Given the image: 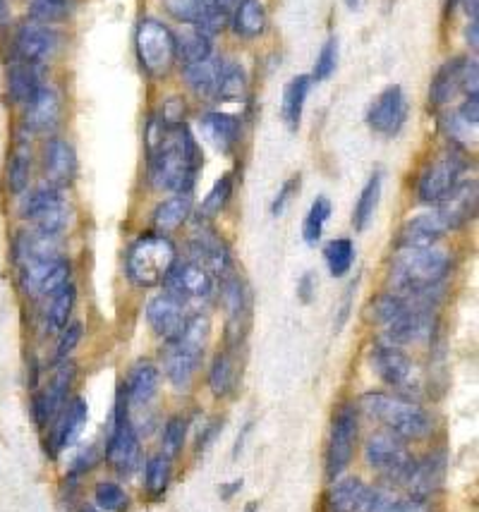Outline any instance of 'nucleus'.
<instances>
[{
    "label": "nucleus",
    "mask_w": 479,
    "mask_h": 512,
    "mask_svg": "<svg viewBox=\"0 0 479 512\" xmlns=\"http://www.w3.org/2000/svg\"><path fill=\"white\" fill-rule=\"evenodd\" d=\"M199 166L202 154L185 125L166 127L161 142L149 151V180L159 192H192Z\"/></svg>",
    "instance_id": "nucleus-1"
},
{
    "label": "nucleus",
    "mask_w": 479,
    "mask_h": 512,
    "mask_svg": "<svg viewBox=\"0 0 479 512\" xmlns=\"http://www.w3.org/2000/svg\"><path fill=\"white\" fill-rule=\"evenodd\" d=\"M451 271V256L439 247L400 249L391 264V285L398 295L432 302V295Z\"/></svg>",
    "instance_id": "nucleus-2"
},
{
    "label": "nucleus",
    "mask_w": 479,
    "mask_h": 512,
    "mask_svg": "<svg viewBox=\"0 0 479 512\" xmlns=\"http://www.w3.org/2000/svg\"><path fill=\"white\" fill-rule=\"evenodd\" d=\"M360 405L367 417H372L388 434L403 438V441H410V438L417 441L432 431V414L415 400L388 393H367Z\"/></svg>",
    "instance_id": "nucleus-3"
},
{
    "label": "nucleus",
    "mask_w": 479,
    "mask_h": 512,
    "mask_svg": "<svg viewBox=\"0 0 479 512\" xmlns=\"http://www.w3.org/2000/svg\"><path fill=\"white\" fill-rule=\"evenodd\" d=\"M211 323L206 316L197 314L185 321L183 331L175 335L173 340H166L161 350L163 371L166 379L173 383L175 388H187L197 374L199 362L204 357L206 340H209Z\"/></svg>",
    "instance_id": "nucleus-4"
},
{
    "label": "nucleus",
    "mask_w": 479,
    "mask_h": 512,
    "mask_svg": "<svg viewBox=\"0 0 479 512\" xmlns=\"http://www.w3.org/2000/svg\"><path fill=\"white\" fill-rule=\"evenodd\" d=\"M175 261H178V252L173 242L161 233H149L137 237L127 249L125 271L137 288H156L166 283Z\"/></svg>",
    "instance_id": "nucleus-5"
},
{
    "label": "nucleus",
    "mask_w": 479,
    "mask_h": 512,
    "mask_svg": "<svg viewBox=\"0 0 479 512\" xmlns=\"http://www.w3.org/2000/svg\"><path fill=\"white\" fill-rule=\"evenodd\" d=\"M68 201L63 190L56 185H41L36 190H27L20 201V218L32 223L34 233L58 240L68 228Z\"/></svg>",
    "instance_id": "nucleus-6"
},
{
    "label": "nucleus",
    "mask_w": 479,
    "mask_h": 512,
    "mask_svg": "<svg viewBox=\"0 0 479 512\" xmlns=\"http://www.w3.org/2000/svg\"><path fill=\"white\" fill-rule=\"evenodd\" d=\"M127 410H130V405H127L123 388H120L113 412L111 434H108L106 443V460L111 462V467L120 477H132L139 465H142V446H139L137 431L132 426Z\"/></svg>",
    "instance_id": "nucleus-7"
},
{
    "label": "nucleus",
    "mask_w": 479,
    "mask_h": 512,
    "mask_svg": "<svg viewBox=\"0 0 479 512\" xmlns=\"http://www.w3.org/2000/svg\"><path fill=\"white\" fill-rule=\"evenodd\" d=\"M135 46L139 65L154 79L166 77L175 60H178V56H175V34L163 22L154 20V17L139 22Z\"/></svg>",
    "instance_id": "nucleus-8"
},
{
    "label": "nucleus",
    "mask_w": 479,
    "mask_h": 512,
    "mask_svg": "<svg viewBox=\"0 0 479 512\" xmlns=\"http://www.w3.org/2000/svg\"><path fill=\"white\" fill-rule=\"evenodd\" d=\"M367 465L384 474L386 479L398 481V484H408L412 469H415V457L405 448L403 438L381 431V434L369 436L365 446Z\"/></svg>",
    "instance_id": "nucleus-9"
},
{
    "label": "nucleus",
    "mask_w": 479,
    "mask_h": 512,
    "mask_svg": "<svg viewBox=\"0 0 479 512\" xmlns=\"http://www.w3.org/2000/svg\"><path fill=\"white\" fill-rule=\"evenodd\" d=\"M463 168L465 161L460 158L458 151H446L444 156L429 163L420 175V182H417V197H420L422 204H441L460 182Z\"/></svg>",
    "instance_id": "nucleus-10"
},
{
    "label": "nucleus",
    "mask_w": 479,
    "mask_h": 512,
    "mask_svg": "<svg viewBox=\"0 0 479 512\" xmlns=\"http://www.w3.org/2000/svg\"><path fill=\"white\" fill-rule=\"evenodd\" d=\"M357 431H360V419H357L355 407H341L336 417H333L329 453H326V472H329L331 479L341 477L345 467L353 460Z\"/></svg>",
    "instance_id": "nucleus-11"
},
{
    "label": "nucleus",
    "mask_w": 479,
    "mask_h": 512,
    "mask_svg": "<svg viewBox=\"0 0 479 512\" xmlns=\"http://www.w3.org/2000/svg\"><path fill=\"white\" fill-rule=\"evenodd\" d=\"M391 501L393 496L372 489V486H367L365 481L357 477L336 481L329 491L331 512H384Z\"/></svg>",
    "instance_id": "nucleus-12"
},
{
    "label": "nucleus",
    "mask_w": 479,
    "mask_h": 512,
    "mask_svg": "<svg viewBox=\"0 0 479 512\" xmlns=\"http://www.w3.org/2000/svg\"><path fill=\"white\" fill-rule=\"evenodd\" d=\"M77 376V367L70 362H63L58 364L56 374L51 376V381L46 383L44 390H39V393L32 398V414H34V422L41 426V429H46L48 424L56 422V417L60 414V410L65 407V402H68V393L72 388V381H75Z\"/></svg>",
    "instance_id": "nucleus-13"
},
{
    "label": "nucleus",
    "mask_w": 479,
    "mask_h": 512,
    "mask_svg": "<svg viewBox=\"0 0 479 512\" xmlns=\"http://www.w3.org/2000/svg\"><path fill=\"white\" fill-rule=\"evenodd\" d=\"M60 36L51 24L24 22L15 34V60L32 65H44L46 60L56 56Z\"/></svg>",
    "instance_id": "nucleus-14"
},
{
    "label": "nucleus",
    "mask_w": 479,
    "mask_h": 512,
    "mask_svg": "<svg viewBox=\"0 0 479 512\" xmlns=\"http://www.w3.org/2000/svg\"><path fill=\"white\" fill-rule=\"evenodd\" d=\"M434 335V314L429 302H415L400 319L384 328V343L403 347L412 343H424Z\"/></svg>",
    "instance_id": "nucleus-15"
},
{
    "label": "nucleus",
    "mask_w": 479,
    "mask_h": 512,
    "mask_svg": "<svg viewBox=\"0 0 479 512\" xmlns=\"http://www.w3.org/2000/svg\"><path fill=\"white\" fill-rule=\"evenodd\" d=\"M405 120H408V101H405L403 89L398 84L381 91L367 111V125L377 134H386V137H396L403 130Z\"/></svg>",
    "instance_id": "nucleus-16"
},
{
    "label": "nucleus",
    "mask_w": 479,
    "mask_h": 512,
    "mask_svg": "<svg viewBox=\"0 0 479 512\" xmlns=\"http://www.w3.org/2000/svg\"><path fill=\"white\" fill-rule=\"evenodd\" d=\"M60 115H63V101H60L58 89L44 84L29 103H24L22 130L29 134H51L60 123Z\"/></svg>",
    "instance_id": "nucleus-17"
},
{
    "label": "nucleus",
    "mask_w": 479,
    "mask_h": 512,
    "mask_svg": "<svg viewBox=\"0 0 479 512\" xmlns=\"http://www.w3.org/2000/svg\"><path fill=\"white\" fill-rule=\"evenodd\" d=\"M166 290L183 302L204 300L214 290V280H211V273L204 266H199L197 261H183V264L175 261L166 278Z\"/></svg>",
    "instance_id": "nucleus-18"
},
{
    "label": "nucleus",
    "mask_w": 479,
    "mask_h": 512,
    "mask_svg": "<svg viewBox=\"0 0 479 512\" xmlns=\"http://www.w3.org/2000/svg\"><path fill=\"white\" fill-rule=\"evenodd\" d=\"M372 369L377 371L381 381L393 388L405 390L412 388V383H415V367H412V359L405 355L403 347H393L386 343L374 347Z\"/></svg>",
    "instance_id": "nucleus-19"
},
{
    "label": "nucleus",
    "mask_w": 479,
    "mask_h": 512,
    "mask_svg": "<svg viewBox=\"0 0 479 512\" xmlns=\"http://www.w3.org/2000/svg\"><path fill=\"white\" fill-rule=\"evenodd\" d=\"M147 321L159 338L173 340L175 335L183 331L187 316H185V302L171 295L168 290L159 292L156 297H151L147 304Z\"/></svg>",
    "instance_id": "nucleus-20"
},
{
    "label": "nucleus",
    "mask_w": 479,
    "mask_h": 512,
    "mask_svg": "<svg viewBox=\"0 0 479 512\" xmlns=\"http://www.w3.org/2000/svg\"><path fill=\"white\" fill-rule=\"evenodd\" d=\"M41 163H44V175L48 185H56L63 190L70 185L77 175V154L70 142L60 137H48L44 144V154H41Z\"/></svg>",
    "instance_id": "nucleus-21"
},
{
    "label": "nucleus",
    "mask_w": 479,
    "mask_h": 512,
    "mask_svg": "<svg viewBox=\"0 0 479 512\" xmlns=\"http://www.w3.org/2000/svg\"><path fill=\"white\" fill-rule=\"evenodd\" d=\"M89 422V405L82 398H75L70 402V407L60 417H56V426L48 434V453L56 457L63 453L65 448H70L82 434V429Z\"/></svg>",
    "instance_id": "nucleus-22"
},
{
    "label": "nucleus",
    "mask_w": 479,
    "mask_h": 512,
    "mask_svg": "<svg viewBox=\"0 0 479 512\" xmlns=\"http://www.w3.org/2000/svg\"><path fill=\"white\" fill-rule=\"evenodd\" d=\"M29 180H32V139L27 130H20L5 163V187L12 197H22L29 190Z\"/></svg>",
    "instance_id": "nucleus-23"
},
{
    "label": "nucleus",
    "mask_w": 479,
    "mask_h": 512,
    "mask_svg": "<svg viewBox=\"0 0 479 512\" xmlns=\"http://www.w3.org/2000/svg\"><path fill=\"white\" fill-rule=\"evenodd\" d=\"M477 211V182H458L453 192L439 204V216L448 230L463 228L475 218Z\"/></svg>",
    "instance_id": "nucleus-24"
},
{
    "label": "nucleus",
    "mask_w": 479,
    "mask_h": 512,
    "mask_svg": "<svg viewBox=\"0 0 479 512\" xmlns=\"http://www.w3.org/2000/svg\"><path fill=\"white\" fill-rule=\"evenodd\" d=\"M448 233L446 223L441 221V216L436 211L432 213H420V216L410 218L403 225L398 237L400 249H424V247H436V242Z\"/></svg>",
    "instance_id": "nucleus-25"
},
{
    "label": "nucleus",
    "mask_w": 479,
    "mask_h": 512,
    "mask_svg": "<svg viewBox=\"0 0 479 512\" xmlns=\"http://www.w3.org/2000/svg\"><path fill=\"white\" fill-rule=\"evenodd\" d=\"M44 67L22 63V60H15V63L8 65V72H5V94H8V101L15 103V106H24L29 99L44 87Z\"/></svg>",
    "instance_id": "nucleus-26"
},
{
    "label": "nucleus",
    "mask_w": 479,
    "mask_h": 512,
    "mask_svg": "<svg viewBox=\"0 0 479 512\" xmlns=\"http://www.w3.org/2000/svg\"><path fill=\"white\" fill-rule=\"evenodd\" d=\"M159 383H161V371L156 369V364L147 362V359L137 362L135 367L130 369V374H127V381L123 386L127 405L147 407L149 402L156 398Z\"/></svg>",
    "instance_id": "nucleus-27"
},
{
    "label": "nucleus",
    "mask_w": 479,
    "mask_h": 512,
    "mask_svg": "<svg viewBox=\"0 0 479 512\" xmlns=\"http://www.w3.org/2000/svg\"><path fill=\"white\" fill-rule=\"evenodd\" d=\"M192 249V261H197L199 266H204L209 273H226L230 266V254L226 242L221 240L216 233L211 230H199L197 235L192 237L190 242Z\"/></svg>",
    "instance_id": "nucleus-28"
},
{
    "label": "nucleus",
    "mask_w": 479,
    "mask_h": 512,
    "mask_svg": "<svg viewBox=\"0 0 479 512\" xmlns=\"http://www.w3.org/2000/svg\"><path fill=\"white\" fill-rule=\"evenodd\" d=\"M468 65V58H453L441 65V70L436 72V77L432 79V87H429V101H432V106H446L458 91H463Z\"/></svg>",
    "instance_id": "nucleus-29"
},
{
    "label": "nucleus",
    "mask_w": 479,
    "mask_h": 512,
    "mask_svg": "<svg viewBox=\"0 0 479 512\" xmlns=\"http://www.w3.org/2000/svg\"><path fill=\"white\" fill-rule=\"evenodd\" d=\"M202 134L204 139L214 146L221 154H230L235 144L240 142V120L228 113H206L202 120Z\"/></svg>",
    "instance_id": "nucleus-30"
},
{
    "label": "nucleus",
    "mask_w": 479,
    "mask_h": 512,
    "mask_svg": "<svg viewBox=\"0 0 479 512\" xmlns=\"http://www.w3.org/2000/svg\"><path fill=\"white\" fill-rule=\"evenodd\" d=\"M446 474V457L444 455H429L427 460L415 462V469H412L410 479H408V489L415 493V496L424 498L427 493L436 491L444 481Z\"/></svg>",
    "instance_id": "nucleus-31"
},
{
    "label": "nucleus",
    "mask_w": 479,
    "mask_h": 512,
    "mask_svg": "<svg viewBox=\"0 0 479 512\" xmlns=\"http://www.w3.org/2000/svg\"><path fill=\"white\" fill-rule=\"evenodd\" d=\"M223 72V60L221 58H204L199 63L185 65V82L197 96H214L216 87H218V79H221Z\"/></svg>",
    "instance_id": "nucleus-32"
},
{
    "label": "nucleus",
    "mask_w": 479,
    "mask_h": 512,
    "mask_svg": "<svg viewBox=\"0 0 479 512\" xmlns=\"http://www.w3.org/2000/svg\"><path fill=\"white\" fill-rule=\"evenodd\" d=\"M192 213V192L173 194L171 199L161 201L154 211V228L159 233H173L183 225Z\"/></svg>",
    "instance_id": "nucleus-33"
},
{
    "label": "nucleus",
    "mask_w": 479,
    "mask_h": 512,
    "mask_svg": "<svg viewBox=\"0 0 479 512\" xmlns=\"http://www.w3.org/2000/svg\"><path fill=\"white\" fill-rule=\"evenodd\" d=\"M77 302V290L75 285L68 283L63 290H58L56 295L48 297L46 312H44V326L48 333H60L70 323L72 309Z\"/></svg>",
    "instance_id": "nucleus-34"
},
{
    "label": "nucleus",
    "mask_w": 479,
    "mask_h": 512,
    "mask_svg": "<svg viewBox=\"0 0 479 512\" xmlns=\"http://www.w3.org/2000/svg\"><path fill=\"white\" fill-rule=\"evenodd\" d=\"M309 89H312V77L300 75L290 79L286 91H283V123L288 125V130L295 132L300 127Z\"/></svg>",
    "instance_id": "nucleus-35"
},
{
    "label": "nucleus",
    "mask_w": 479,
    "mask_h": 512,
    "mask_svg": "<svg viewBox=\"0 0 479 512\" xmlns=\"http://www.w3.org/2000/svg\"><path fill=\"white\" fill-rule=\"evenodd\" d=\"M233 29L242 39H257L266 29V10L262 0H238Z\"/></svg>",
    "instance_id": "nucleus-36"
},
{
    "label": "nucleus",
    "mask_w": 479,
    "mask_h": 512,
    "mask_svg": "<svg viewBox=\"0 0 479 512\" xmlns=\"http://www.w3.org/2000/svg\"><path fill=\"white\" fill-rule=\"evenodd\" d=\"M223 304L228 312V331H238L250 316V297H247L245 285L240 278H226L223 283Z\"/></svg>",
    "instance_id": "nucleus-37"
},
{
    "label": "nucleus",
    "mask_w": 479,
    "mask_h": 512,
    "mask_svg": "<svg viewBox=\"0 0 479 512\" xmlns=\"http://www.w3.org/2000/svg\"><path fill=\"white\" fill-rule=\"evenodd\" d=\"M211 48H214V41H211V34H206L204 29L190 27L187 32L175 36V56L183 60L185 65L199 63V60L211 56Z\"/></svg>",
    "instance_id": "nucleus-38"
},
{
    "label": "nucleus",
    "mask_w": 479,
    "mask_h": 512,
    "mask_svg": "<svg viewBox=\"0 0 479 512\" xmlns=\"http://www.w3.org/2000/svg\"><path fill=\"white\" fill-rule=\"evenodd\" d=\"M381 187H384V175L381 173H374L372 178L367 180L365 190L360 192V199H357L355 204V211H353V225L355 230H367L369 221L374 218V213H377V206L381 201Z\"/></svg>",
    "instance_id": "nucleus-39"
},
{
    "label": "nucleus",
    "mask_w": 479,
    "mask_h": 512,
    "mask_svg": "<svg viewBox=\"0 0 479 512\" xmlns=\"http://www.w3.org/2000/svg\"><path fill=\"white\" fill-rule=\"evenodd\" d=\"M218 101H242L247 96V75L238 63H223L221 79L216 87Z\"/></svg>",
    "instance_id": "nucleus-40"
},
{
    "label": "nucleus",
    "mask_w": 479,
    "mask_h": 512,
    "mask_svg": "<svg viewBox=\"0 0 479 512\" xmlns=\"http://www.w3.org/2000/svg\"><path fill=\"white\" fill-rule=\"evenodd\" d=\"M324 259H326V266H329V273L333 278L348 276L350 268H353V261H355L353 240H348V237L331 240L329 245L324 247Z\"/></svg>",
    "instance_id": "nucleus-41"
},
{
    "label": "nucleus",
    "mask_w": 479,
    "mask_h": 512,
    "mask_svg": "<svg viewBox=\"0 0 479 512\" xmlns=\"http://www.w3.org/2000/svg\"><path fill=\"white\" fill-rule=\"evenodd\" d=\"M331 211L333 206L329 197H317L312 201L305 223H302V237H305L307 245H317L321 240V235H324V225L331 218Z\"/></svg>",
    "instance_id": "nucleus-42"
},
{
    "label": "nucleus",
    "mask_w": 479,
    "mask_h": 512,
    "mask_svg": "<svg viewBox=\"0 0 479 512\" xmlns=\"http://www.w3.org/2000/svg\"><path fill=\"white\" fill-rule=\"evenodd\" d=\"M230 194H233V175H223L199 206V221H214L218 213L226 209Z\"/></svg>",
    "instance_id": "nucleus-43"
},
{
    "label": "nucleus",
    "mask_w": 479,
    "mask_h": 512,
    "mask_svg": "<svg viewBox=\"0 0 479 512\" xmlns=\"http://www.w3.org/2000/svg\"><path fill=\"white\" fill-rule=\"evenodd\" d=\"M209 388L216 398H226L230 390L235 388V369L233 359L226 352H218L214 364L209 371Z\"/></svg>",
    "instance_id": "nucleus-44"
},
{
    "label": "nucleus",
    "mask_w": 479,
    "mask_h": 512,
    "mask_svg": "<svg viewBox=\"0 0 479 512\" xmlns=\"http://www.w3.org/2000/svg\"><path fill=\"white\" fill-rule=\"evenodd\" d=\"M166 10L175 20L190 24V27H202L211 5L206 0H166Z\"/></svg>",
    "instance_id": "nucleus-45"
},
{
    "label": "nucleus",
    "mask_w": 479,
    "mask_h": 512,
    "mask_svg": "<svg viewBox=\"0 0 479 512\" xmlns=\"http://www.w3.org/2000/svg\"><path fill=\"white\" fill-rule=\"evenodd\" d=\"M168 481H171V460L166 455H154L149 457L147 467H144V484L147 491L154 496H161L168 489Z\"/></svg>",
    "instance_id": "nucleus-46"
},
{
    "label": "nucleus",
    "mask_w": 479,
    "mask_h": 512,
    "mask_svg": "<svg viewBox=\"0 0 479 512\" xmlns=\"http://www.w3.org/2000/svg\"><path fill=\"white\" fill-rule=\"evenodd\" d=\"M94 501L96 508L106 512H125L127 505H130V498H127L123 486L113 484V481H101V484H96Z\"/></svg>",
    "instance_id": "nucleus-47"
},
{
    "label": "nucleus",
    "mask_w": 479,
    "mask_h": 512,
    "mask_svg": "<svg viewBox=\"0 0 479 512\" xmlns=\"http://www.w3.org/2000/svg\"><path fill=\"white\" fill-rule=\"evenodd\" d=\"M70 10L72 0H34L32 8H29V15H32L34 22L53 24L63 22L70 15Z\"/></svg>",
    "instance_id": "nucleus-48"
},
{
    "label": "nucleus",
    "mask_w": 479,
    "mask_h": 512,
    "mask_svg": "<svg viewBox=\"0 0 479 512\" xmlns=\"http://www.w3.org/2000/svg\"><path fill=\"white\" fill-rule=\"evenodd\" d=\"M185 436H187V422L185 417H171L163 426V438H161V455H166L168 460L180 455V450L185 446Z\"/></svg>",
    "instance_id": "nucleus-49"
},
{
    "label": "nucleus",
    "mask_w": 479,
    "mask_h": 512,
    "mask_svg": "<svg viewBox=\"0 0 479 512\" xmlns=\"http://www.w3.org/2000/svg\"><path fill=\"white\" fill-rule=\"evenodd\" d=\"M336 67H338V39L336 36H331V39L321 46L317 63H314V72L309 77H312V82L314 79H317V82H326V79L336 72Z\"/></svg>",
    "instance_id": "nucleus-50"
},
{
    "label": "nucleus",
    "mask_w": 479,
    "mask_h": 512,
    "mask_svg": "<svg viewBox=\"0 0 479 512\" xmlns=\"http://www.w3.org/2000/svg\"><path fill=\"white\" fill-rule=\"evenodd\" d=\"M82 340V323L80 321H70L68 326L60 331V340L56 347V364L68 362V357L75 352V347L80 345Z\"/></svg>",
    "instance_id": "nucleus-51"
},
{
    "label": "nucleus",
    "mask_w": 479,
    "mask_h": 512,
    "mask_svg": "<svg viewBox=\"0 0 479 512\" xmlns=\"http://www.w3.org/2000/svg\"><path fill=\"white\" fill-rule=\"evenodd\" d=\"M441 127H444L448 137H451L453 142H458V144H460V142H468V134L475 132L470 125H465L463 120L458 118V113L444 115V118H441Z\"/></svg>",
    "instance_id": "nucleus-52"
},
{
    "label": "nucleus",
    "mask_w": 479,
    "mask_h": 512,
    "mask_svg": "<svg viewBox=\"0 0 479 512\" xmlns=\"http://www.w3.org/2000/svg\"><path fill=\"white\" fill-rule=\"evenodd\" d=\"M297 187H300V178H297V175H295V178H290V180L283 182L281 192L276 194L274 204H271V213H274V216H283V213H286L288 201L293 199V194L297 192Z\"/></svg>",
    "instance_id": "nucleus-53"
},
{
    "label": "nucleus",
    "mask_w": 479,
    "mask_h": 512,
    "mask_svg": "<svg viewBox=\"0 0 479 512\" xmlns=\"http://www.w3.org/2000/svg\"><path fill=\"white\" fill-rule=\"evenodd\" d=\"M384 512H432V508H429V503L424 501V498L412 496V498H393V501L384 508Z\"/></svg>",
    "instance_id": "nucleus-54"
},
{
    "label": "nucleus",
    "mask_w": 479,
    "mask_h": 512,
    "mask_svg": "<svg viewBox=\"0 0 479 512\" xmlns=\"http://www.w3.org/2000/svg\"><path fill=\"white\" fill-rule=\"evenodd\" d=\"M458 118L463 120L465 125H470L472 130H477V123H479V99H477V94H470L468 99H465V103L460 106V111H458Z\"/></svg>",
    "instance_id": "nucleus-55"
},
{
    "label": "nucleus",
    "mask_w": 479,
    "mask_h": 512,
    "mask_svg": "<svg viewBox=\"0 0 479 512\" xmlns=\"http://www.w3.org/2000/svg\"><path fill=\"white\" fill-rule=\"evenodd\" d=\"M94 462H96V453H94V448H89V450H84V453L77 457L75 462H72V469H70V477H80V474H84V472H89V469L94 467Z\"/></svg>",
    "instance_id": "nucleus-56"
},
{
    "label": "nucleus",
    "mask_w": 479,
    "mask_h": 512,
    "mask_svg": "<svg viewBox=\"0 0 479 512\" xmlns=\"http://www.w3.org/2000/svg\"><path fill=\"white\" fill-rule=\"evenodd\" d=\"M297 297H300L302 302H312L314 297V273H305V276L300 278V283H297Z\"/></svg>",
    "instance_id": "nucleus-57"
},
{
    "label": "nucleus",
    "mask_w": 479,
    "mask_h": 512,
    "mask_svg": "<svg viewBox=\"0 0 479 512\" xmlns=\"http://www.w3.org/2000/svg\"><path fill=\"white\" fill-rule=\"evenodd\" d=\"M221 426H223V422H214V424L209 426V429H204V434L199 436V443H197V448H199V450H204L206 446H209V443L214 441V438H216L218 431H221Z\"/></svg>",
    "instance_id": "nucleus-58"
},
{
    "label": "nucleus",
    "mask_w": 479,
    "mask_h": 512,
    "mask_svg": "<svg viewBox=\"0 0 479 512\" xmlns=\"http://www.w3.org/2000/svg\"><path fill=\"white\" fill-rule=\"evenodd\" d=\"M477 34H479V24H477V20H470L468 29H465V41H468V46L472 48V51H477V46H479Z\"/></svg>",
    "instance_id": "nucleus-59"
},
{
    "label": "nucleus",
    "mask_w": 479,
    "mask_h": 512,
    "mask_svg": "<svg viewBox=\"0 0 479 512\" xmlns=\"http://www.w3.org/2000/svg\"><path fill=\"white\" fill-rule=\"evenodd\" d=\"M240 489H242V479H235V481H230V484H223L221 486V498H223V501H230V498H233Z\"/></svg>",
    "instance_id": "nucleus-60"
},
{
    "label": "nucleus",
    "mask_w": 479,
    "mask_h": 512,
    "mask_svg": "<svg viewBox=\"0 0 479 512\" xmlns=\"http://www.w3.org/2000/svg\"><path fill=\"white\" fill-rule=\"evenodd\" d=\"M458 3L463 5L465 12H468L470 20H477V15H479V0H458Z\"/></svg>",
    "instance_id": "nucleus-61"
},
{
    "label": "nucleus",
    "mask_w": 479,
    "mask_h": 512,
    "mask_svg": "<svg viewBox=\"0 0 479 512\" xmlns=\"http://www.w3.org/2000/svg\"><path fill=\"white\" fill-rule=\"evenodd\" d=\"M80 512H101L96 505H84V508H80Z\"/></svg>",
    "instance_id": "nucleus-62"
},
{
    "label": "nucleus",
    "mask_w": 479,
    "mask_h": 512,
    "mask_svg": "<svg viewBox=\"0 0 479 512\" xmlns=\"http://www.w3.org/2000/svg\"><path fill=\"white\" fill-rule=\"evenodd\" d=\"M345 3H348V8H350V10H355L357 5H360V0H345Z\"/></svg>",
    "instance_id": "nucleus-63"
},
{
    "label": "nucleus",
    "mask_w": 479,
    "mask_h": 512,
    "mask_svg": "<svg viewBox=\"0 0 479 512\" xmlns=\"http://www.w3.org/2000/svg\"><path fill=\"white\" fill-rule=\"evenodd\" d=\"M257 508H259V505H257V503H247V508H245V512H257Z\"/></svg>",
    "instance_id": "nucleus-64"
}]
</instances>
